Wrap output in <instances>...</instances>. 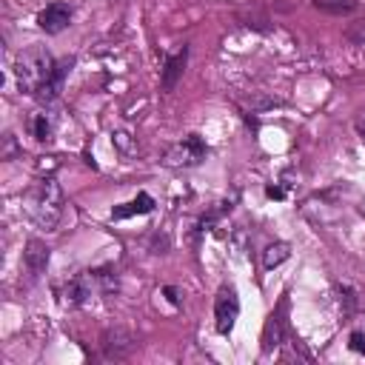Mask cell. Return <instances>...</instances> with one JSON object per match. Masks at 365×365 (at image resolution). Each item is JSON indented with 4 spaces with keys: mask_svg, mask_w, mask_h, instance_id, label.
Segmentation results:
<instances>
[{
    "mask_svg": "<svg viewBox=\"0 0 365 365\" xmlns=\"http://www.w3.org/2000/svg\"><path fill=\"white\" fill-rule=\"evenodd\" d=\"M54 68H57V63H54V57H51L43 46H29V48H23V51L17 54V60H14V77H17L20 91L37 97V91L51 80Z\"/></svg>",
    "mask_w": 365,
    "mask_h": 365,
    "instance_id": "obj_1",
    "label": "cell"
},
{
    "mask_svg": "<svg viewBox=\"0 0 365 365\" xmlns=\"http://www.w3.org/2000/svg\"><path fill=\"white\" fill-rule=\"evenodd\" d=\"M29 214L46 231H51L60 222V214H63V188H60V182L54 177H43L37 182V188L29 197Z\"/></svg>",
    "mask_w": 365,
    "mask_h": 365,
    "instance_id": "obj_2",
    "label": "cell"
},
{
    "mask_svg": "<svg viewBox=\"0 0 365 365\" xmlns=\"http://www.w3.org/2000/svg\"><path fill=\"white\" fill-rule=\"evenodd\" d=\"M202 160H205V143L200 134H188L165 151V165H174V168H191V165H200Z\"/></svg>",
    "mask_w": 365,
    "mask_h": 365,
    "instance_id": "obj_3",
    "label": "cell"
},
{
    "mask_svg": "<svg viewBox=\"0 0 365 365\" xmlns=\"http://www.w3.org/2000/svg\"><path fill=\"white\" fill-rule=\"evenodd\" d=\"M240 317V297L234 285H222L214 299V325L220 334H228Z\"/></svg>",
    "mask_w": 365,
    "mask_h": 365,
    "instance_id": "obj_4",
    "label": "cell"
},
{
    "mask_svg": "<svg viewBox=\"0 0 365 365\" xmlns=\"http://www.w3.org/2000/svg\"><path fill=\"white\" fill-rule=\"evenodd\" d=\"M71 23V6L68 3H48L40 14H37V26L46 31V34H60L63 29H68Z\"/></svg>",
    "mask_w": 365,
    "mask_h": 365,
    "instance_id": "obj_5",
    "label": "cell"
},
{
    "mask_svg": "<svg viewBox=\"0 0 365 365\" xmlns=\"http://www.w3.org/2000/svg\"><path fill=\"white\" fill-rule=\"evenodd\" d=\"M23 265H26L29 277L37 279L46 271V265H48V245L40 242V240H29L26 242V251H23Z\"/></svg>",
    "mask_w": 365,
    "mask_h": 365,
    "instance_id": "obj_6",
    "label": "cell"
},
{
    "mask_svg": "<svg viewBox=\"0 0 365 365\" xmlns=\"http://www.w3.org/2000/svg\"><path fill=\"white\" fill-rule=\"evenodd\" d=\"M185 60H188V48H185V46H182L180 51H174V54L165 57V63H163V74H160V86H163V91H174L177 80L182 77Z\"/></svg>",
    "mask_w": 365,
    "mask_h": 365,
    "instance_id": "obj_7",
    "label": "cell"
},
{
    "mask_svg": "<svg viewBox=\"0 0 365 365\" xmlns=\"http://www.w3.org/2000/svg\"><path fill=\"white\" fill-rule=\"evenodd\" d=\"M154 197L151 194H137L134 200H128V202H123V205H114L111 208V220H128V217H134V214H151L154 211Z\"/></svg>",
    "mask_w": 365,
    "mask_h": 365,
    "instance_id": "obj_8",
    "label": "cell"
},
{
    "mask_svg": "<svg viewBox=\"0 0 365 365\" xmlns=\"http://www.w3.org/2000/svg\"><path fill=\"white\" fill-rule=\"evenodd\" d=\"M71 66H74V60H63V63H57L51 80L37 91V100H40V103H51V100L60 97V91H63V80H66V74L71 71Z\"/></svg>",
    "mask_w": 365,
    "mask_h": 365,
    "instance_id": "obj_9",
    "label": "cell"
},
{
    "mask_svg": "<svg viewBox=\"0 0 365 365\" xmlns=\"http://www.w3.org/2000/svg\"><path fill=\"white\" fill-rule=\"evenodd\" d=\"M291 257V245L288 242H271L265 251H262V265L271 271V268H277L279 262H285Z\"/></svg>",
    "mask_w": 365,
    "mask_h": 365,
    "instance_id": "obj_10",
    "label": "cell"
},
{
    "mask_svg": "<svg viewBox=\"0 0 365 365\" xmlns=\"http://www.w3.org/2000/svg\"><path fill=\"white\" fill-rule=\"evenodd\" d=\"M34 137H37L40 143H46V140L51 137V117H48L46 111L34 114Z\"/></svg>",
    "mask_w": 365,
    "mask_h": 365,
    "instance_id": "obj_11",
    "label": "cell"
},
{
    "mask_svg": "<svg viewBox=\"0 0 365 365\" xmlns=\"http://www.w3.org/2000/svg\"><path fill=\"white\" fill-rule=\"evenodd\" d=\"M351 351L365 354V334H362V331H354V334H351Z\"/></svg>",
    "mask_w": 365,
    "mask_h": 365,
    "instance_id": "obj_12",
    "label": "cell"
},
{
    "mask_svg": "<svg viewBox=\"0 0 365 365\" xmlns=\"http://www.w3.org/2000/svg\"><path fill=\"white\" fill-rule=\"evenodd\" d=\"M163 294L168 297V302H171V305H180V302H182V299H180V288H174V285H165V288H163Z\"/></svg>",
    "mask_w": 365,
    "mask_h": 365,
    "instance_id": "obj_13",
    "label": "cell"
},
{
    "mask_svg": "<svg viewBox=\"0 0 365 365\" xmlns=\"http://www.w3.org/2000/svg\"><path fill=\"white\" fill-rule=\"evenodd\" d=\"M265 194H268L271 200H282V197H285V191H282L279 185H268V188H265Z\"/></svg>",
    "mask_w": 365,
    "mask_h": 365,
    "instance_id": "obj_14",
    "label": "cell"
}]
</instances>
